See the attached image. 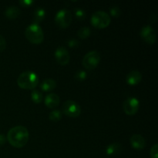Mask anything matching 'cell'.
Here are the masks:
<instances>
[{
	"label": "cell",
	"instance_id": "6da1fadb",
	"mask_svg": "<svg viewBox=\"0 0 158 158\" xmlns=\"http://www.w3.org/2000/svg\"><path fill=\"white\" fill-rule=\"evenodd\" d=\"M29 134L27 128L23 126H17L11 128L7 134V140L12 147L21 148L27 143Z\"/></svg>",
	"mask_w": 158,
	"mask_h": 158
},
{
	"label": "cell",
	"instance_id": "7a4b0ae2",
	"mask_svg": "<svg viewBox=\"0 0 158 158\" xmlns=\"http://www.w3.org/2000/svg\"><path fill=\"white\" fill-rule=\"evenodd\" d=\"M39 77L32 71L22 73L18 77L17 84L22 89H32L38 85Z\"/></svg>",
	"mask_w": 158,
	"mask_h": 158
},
{
	"label": "cell",
	"instance_id": "3957f363",
	"mask_svg": "<svg viewBox=\"0 0 158 158\" xmlns=\"http://www.w3.org/2000/svg\"><path fill=\"white\" fill-rule=\"evenodd\" d=\"M26 39L33 44H40L44 40V34L43 29L39 24L32 23L28 26L25 32Z\"/></svg>",
	"mask_w": 158,
	"mask_h": 158
},
{
	"label": "cell",
	"instance_id": "277c9868",
	"mask_svg": "<svg viewBox=\"0 0 158 158\" xmlns=\"http://www.w3.org/2000/svg\"><path fill=\"white\" fill-rule=\"evenodd\" d=\"M91 24L97 29H104L110 23L109 14L104 11H97L92 15L90 19Z\"/></svg>",
	"mask_w": 158,
	"mask_h": 158
},
{
	"label": "cell",
	"instance_id": "5b68a950",
	"mask_svg": "<svg viewBox=\"0 0 158 158\" xmlns=\"http://www.w3.org/2000/svg\"><path fill=\"white\" fill-rule=\"evenodd\" d=\"M55 23L60 28H67L72 23V13L66 9H60L55 16Z\"/></svg>",
	"mask_w": 158,
	"mask_h": 158
},
{
	"label": "cell",
	"instance_id": "8992f818",
	"mask_svg": "<svg viewBox=\"0 0 158 158\" xmlns=\"http://www.w3.org/2000/svg\"><path fill=\"white\" fill-rule=\"evenodd\" d=\"M100 61V54L97 50L86 53L83 59V66L87 69H94L98 66Z\"/></svg>",
	"mask_w": 158,
	"mask_h": 158
},
{
	"label": "cell",
	"instance_id": "52a82bcc",
	"mask_svg": "<svg viewBox=\"0 0 158 158\" xmlns=\"http://www.w3.org/2000/svg\"><path fill=\"white\" fill-rule=\"evenodd\" d=\"M63 112L69 117H77L80 115L81 108L76 102L73 100H67L63 103Z\"/></svg>",
	"mask_w": 158,
	"mask_h": 158
},
{
	"label": "cell",
	"instance_id": "ba28073f",
	"mask_svg": "<svg viewBox=\"0 0 158 158\" xmlns=\"http://www.w3.org/2000/svg\"><path fill=\"white\" fill-rule=\"evenodd\" d=\"M140 102L135 97H129L123 103V110L127 115H134L138 111Z\"/></svg>",
	"mask_w": 158,
	"mask_h": 158
},
{
	"label": "cell",
	"instance_id": "9c48e42d",
	"mask_svg": "<svg viewBox=\"0 0 158 158\" xmlns=\"http://www.w3.org/2000/svg\"><path fill=\"white\" fill-rule=\"evenodd\" d=\"M141 38L148 44H154L156 41V33L154 29L151 26H144L140 32Z\"/></svg>",
	"mask_w": 158,
	"mask_h": 158
},
{
	"label": "cell",
	"instance_id": "30bf717a",
	"mask_svg": "<svg viewBox=\"0 0 158 158\" xmlns=\"http://www.w3.org/2000/svg\"><path fill=\"white\" fill-rule=\"evenodd\" d=\"M55 58L57 63L62 66L68 64L70 60L69 52L63 46H60L57 48L55 52Z\"/></svg>",
	"mask_w": 158,
	"mask_h": 158
},
{
	"label": "cell",
	"instance_id": "8fae6325",
	"mask_svg": "<svg viewBox=\"0 0 158 158\" xmlns=\"http://www.w3.org/2000/svg\"><path fill=\"white\" fill-rule=\"evenodd\" d=\"M131 144L133 148L136 150H143L146 146V141L144 138L140 134H134L131 137Z\"/></svg>",
	"mask_w": 158,
	"mask_h": 158
},
{
	"label": "cell",
	"instance_id": "7c38bea8",
	"mask_svg": "<svg viewBox=\"0 0 158 158\" xmlns=\"http://www.w3.org/2000/svg\"><path fill=\"white\" fill-rule=\"evenodd\" d=\"M142 80V75L139 71L133 70L130 72L127 76V83L131 86H134V85L138 84L140 83Z\"/></svg>",
	"mask_w": 158,
	"mask_h": 158
},
{
	"label": "cell",
	"instance_id": "4fadbf2b",
	"mask_svg": "<svg viewBox=\"0 0 158 158\" xmlns=\"http://www.w3.org/2000/svg\"><path fill=\"white\" fill-rule=\"evenodd\" d=\"M45 104L49 108H55L60 104V97L55 94H49L45 99Z\"/></svg>",
	"mask_w": 158,
	"mask_h": 158
},
{
	"label": "cell",
	"instance_id": "5bb4252c",
	"mask_svg": "<svg viewBox=\"0 0 158 158\" xmlns=\"http://www.w3.org/2000/svg\"><path fill=\"white\" fill-rule=\"evenodd\" d=\"M123 146L119 143H114L108 145L106 148V153L109 156L118 155L122 152Z\"/></svg>",
	"mask_w": 158,
	"mask_h": 158
},
{
	"label": "cell",
	"instance_id": "9a60e30c",
	"mask_svg": "<svg viewBox=\"0 0 158 158\" xmlns=\"http://www.w3.org/2000/svg\"><path fill=\"white\" fill-rule=\"evenodd\" d=\"M5 15L9 19H15L20 15V9L15 6H9L6 9Z\"/></svg>",
	"mask_w": 158,
	"mask_h": 158
},
{
	"label": "cell",
	"instance_id": "2e32d148",
	"mask_svg": "<svg viewBox=\"0 0 158 158\" xmlns=\"http://www.w3.org/2000/svg\"><path fill=\"white\" fill-rule=\"evenodd\" d=\"M56 86V83L52 79H46L43 80L40 85V88L43 91H51Z\"/></svg>",
	"mask_w": 158,
	"mask_h": 158
},
{
	"label": "cell",
	"instance_id": "e0dca14e",
	"mask_svg": "<svg viewBox=\"0 0 158 158\" xmlns=\"http://www.w3.org/2000/svg\"><path fill=\"white\" fill-rule=\"evenodd\" d=\"M46 16V12L43 8H37L34 12V23L39 24Z\"/></svg>",
	"mask_w": 158,
	"mask_h": 158
},
{
	"label": "cell",
	"instance_id": "ac0fdd59",
	"mask_svg": "<svg viewBox=\"0 0 158 158\" xmlns=\"http://www.w3.org/2000/svg\"><path fill=\"white\" fill-rule=\"evenodd\" d=\"M31 98L35 103H40L43 100V94L40 91L35 89L31 93Z\"/></svg>",
	"mask_w": 158,
	"mask_h": 158
},
{
	"label": "cell",
	"instance_id": "d6986e66",
	"mask_svg": "<svg viewBox=\"0 0 158 158\" xmlns=\"http://www.w3.org/2000/svg\"><path fill=\"white\" fill-rule=\"evenodd\" d=\"M49 118L52 121H59L62 118V112L59 110H54L49 114Z\"/></svg>",
	"mask_w": 158,
	"mask_h": 158
},
{
	"label": "cell",
	"instance_id": "ffe728a7",
	"mask_svg": "<svg viewBox=\"0 0 158 158\" xmlns=\"http://www.w3.org/2000/svg\"><path fill=\"white\" fill-rule=\"evenodd\" d=\"M90 35V29L89 27H83L77 32V35L80 39H86Z\"/></svg>",
	"mask_w": 158,
	"mask_h": 158
},
{
	"label": "cell",
	"instance_id": "44dd1931",
	"mask_svg": "<svg viewBox=\"0 0 158 158\" xmlns=\"http://www.w3.org/2000/svg\"><path fill=\"white\" fill-rule=\"evenodd\" d=\"M75 15L76 18L78 20H83L86 18V12L83 9L80 8H77L75 9Z\"/></svg>",
	"mask_w": 158,
	"mask_h": 158
},
{
	"label": "cell",
	"instance_id": "7402d4cb",
	"mask_svg": "<svg viewBox=\"0 0 158 158\" xmlns=\"http://www.w3.org/2000/svg\"><path fill=\"white\" fill-rule=\"evenodd\" d=\"M87 74L86 72L84 70H78L75 73V78L76 80H79V81H83L86 79Z\"/></svg>",
	"mask_w": 158,
	"mask_h": 158
},
{
	"label": "cell",
	"instance_id": "603a6c76",
	"mask_svg": "<svg viewBox=\"0 0 158 158\" xmlns=\"http://www.w3.org/2000/svg\"><path fill=\"white\" fill-rule=\"evenodd\" d=\"M110 15L113 17H115V18L119 17L120 15V14H121V11H120V8L117 6H112L110 8Z\"/></svg>",
	"mask_w": 158,
	"mask_h": 158
},
{
	"label": "cell",
	"instance_id": "cb8c5ba5",
	"mask_svg": "<svg viewBox=\"0 0 158 158\" xmlns=\"http://www.w3.org/2000/svg\"><path fill=\"white\" fill-rule=\"evenodd\" d=\"M151 158H158V145L154 144L151 150Z\"/></svg>",
	"mask_w": 158,
	"mask_h": 158
},
{
	"label": "cell",
	"instance_id": "d4e9b609",
	"mask_svg": "<svg viewBox=\"0 0 158 158\" xmlns=\"http://www.w3.org/2000/svg\"><path fill=\"white\" fill-rule=\"evenodd\" d=\"M34 2L32 0H21V1H19V4L23 7H29Z\"/></svg>",
	"mask_w": 158,
	"mask_h": 158
},
{
	"label": "cell",
	"instance_id": "484cf974",
	"mask_svg": "<svg viewBox=\"0 0 158 158\" xmlns=\"http://www.w3.org/2000/svg\"><path fill=\"white\" fill-rule=\"evenodd\" d=\"M6 47V40L4 39V37L2 35H0V52H2L3 50H5Z\"/></svg>",
	"mask_w": 158,
	"mask_h": 158
},
{
	"label": "cell",
	"instance_id": "4316f807",
	"mask_svg": "<svg viewBox=\"0 0 158 158\" xmlns=\"http://www.w3.org/2000/svg\"><path fill=\"white\" fill-rule=\"evenodd\" d=\"M67 44L69 47H76L79 45V42L75 39H71L67 42Z\"/></svg>",
	"mask_w": 158,
	"mask_h": 158
},
{
	"label": "cell",
	"instance_id": "83f0119b",
	"mask_svg": "<svg viewBox=\"0 0 158 158\" xmlns=\"http://www.w3.org/2000/svg\"><path fill=\"white\" fill-rule=\"evenodd\" d=\"M6 141V138L5 137V136L3 134H0V146L4 144Z\"/></svg>",
	"mask_w": 158,
	"mask_h": 158
}]
</instances>
